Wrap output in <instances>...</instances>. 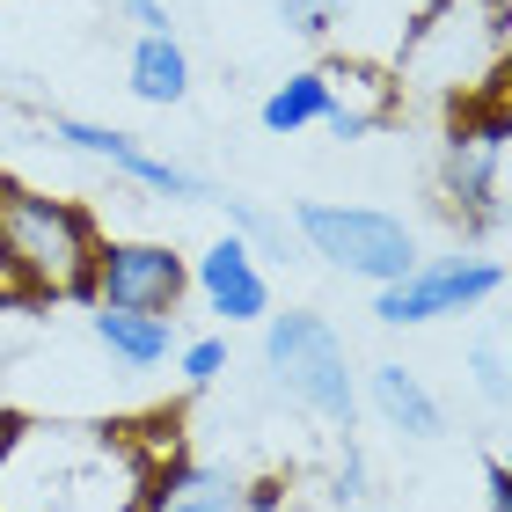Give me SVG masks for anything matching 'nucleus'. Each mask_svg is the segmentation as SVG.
Returning a JSON list of instances; mask_svg holds the SVG:
<instances>
[{
    "mask_svg": "<svg viewBox=\"0 0 512 512\" xmlns=\"http://www.w3.org/2000/svg\"><path fill=\"white\" fill-rule=\"evenodd\" d=\"M498 286H505V264H491V256H417L403 278L374 286V315L388 330H417V322H439V315H469Z\"/></svg>",
    "mask_w": 512,
    "mask_h": 512,
    "instance_id": "423d86ee",
    "label": "nucleus"
},
{
    "mask_svg": "<svg viewBox=\"0 0 512 512\" xmlns=\"http://www.w3.org/2000/svg\"><path fill=\"white\" fill-rule=\"evenodd\" d=\"M337 15H344V0H278V22L300 30V37H330Z\"/></svg>",
    "mask_w": 512,
    "mask_h": 512,
    "instance_id": "a211bd4d",
    "label": "nucleus"
},
{
    "mask_svg": "<svg viewBox=\"0 0 512 512\" xmlns=\"http://www.w3.org/2000/svg\"><path fill=\"white\" fill-rule=\"evenodd\" d=\"M322 81H330V110H322V132L330 139H366V132H381L395 110H403V81L381 74V66H366V59H337V66H322Z\"/></svg>",
    "mask_w": 512,
    "mask_h": 512,
    "instance_id": "9d476101",
    "label": "nucleus"
},
{
    "mask_svg": "<svg viewBox=\"0 0 512 512\" xmlns=\"http://www.w3.org/2000/svg\"><path fill=\"white\" fill-rule=\"evenodd\" d=\"M322 110H330V81H322V66H308V74H286L264 96V132H308V125H322Z\"/></svg>",
    "mask_w": 512,
    "mask_h": 512,
    "instance_id": "2eb2a0df",
    "label": "nucleus"
},
{
    "mask_svg": "<svg viewBox=\"0 0 512 512\" xmlns=\"http://www.w3.org/2000/svg\"><path fill=\"white\" fill-rule=\"evenodd\" d=\"M264 366L286 403H300L322 425L352 432L359 417V381H352V359H344V337L330 330L322 315L308 308H286V315H264Z\"/></svg>",
    "mask_w": 512,
    "mask_h": 512,
    "instance_id": "7ed1b4c3",
    "label": "nucleus"
},
{
    "mask_svg": "<svg viewBox=\"0 0 512 512\" xmlns=\"http://www.w3.org/2000/svg\"><path fill=\"white\" fill-rule=\"evenodd\" d=\"M505 96L461 103V118L447 132V154H439V198H447V213L461 227H498L505 220Z\"/></svg>",
    "mask_w": 512,
    "mask_h": 512,
    "instance_id": "39448f33",
    "label": "nucleus"
},
{
    "mask_svg": "<svg viewBox=\"0 0 512 512\" xmlns=\"http://www.w3.org/2000/svg\"><path fill=\"white\" fill-rule=\"evenodd\" d=\"M191 293L213 308L227 330L235 322H264L271 315V278H264V256H256L242 235H220L213 249L191 264Z\"/></svg>",
    "mask_w": 512,
    "mask_h": 512,
    "instance_id": "1a4fd4ad",
    "label": "nucleus"
},
{
    "mask_svg": "<svg viewBox=\"0 0 512 512\" xmlns=\"http://www.w3.org/2000/svg\"><path fill=\"white\" fill-rule=\"evenodd\" d=\"M125 88H132L139 103H154V110H169V103L191 96V52L176 44V30H169V37H139V44H132V59H125Z\"/></svg>",
    "mask_w": 512,
    "mask_h": 512,
    "instance_id": "4468645a",
    "label": "nucleus"
},
{
    "mask_svg": "<svg viewBox=\"0 0 512 512\" xmlns=\"http://www.w3.org/2000/svg\"><path fill=\"white\" fill-rule=\"evenodd\" d=\"M0 249L22 300H88L103 227L81 198H52L30 183H0Z\"/></svg>",
    "mask_w": 512,
    "mask_h": 512,
    "instance_id": "f03ea898",
    "label": "nucleus"
},
{
    "mask_svg": "<svg viewBox=\"0 0 512 512\" xmlns=\"http://www.w3.org/2000/svg\"><path fill=\"white\" fill-rule=\"evenodd\" d=\"M366 403H374L381 425L403 432V439H439V425H447L439 395L425 388V374H410L403 359H388V366H374V374H366Z\"/></svg>",
    "mask_w": 512,
    "mask_h": 512,
    "instance_id": "f8f14e48",
    "label": "nucleus"
},
{
    "mask_svg": "<svg viewBox=\"0 0 512 512\" xmlns=\"http://www.w3.org/2000/svg\"><path fill=\"white\" fill-rule=\"evenodd\" d=\"M191 293V264L169 242H103L88 271V308H132V315H176Z\"/></svg>",
    "mask_w": 512,
    "mask_h": 512,
    "instance_id": "0eeeda50",
    "label": "nucleus"
},
{
    "mask_svg": "<svg viewBox=\"0 0 512 512\" xmlns=\"http://www.w3.org/2000/svg\"><path fill=\"white\" fill-rule=\"evenodd\" d=\"M0 300H22L15 293V271H8V249H0Z\"/></svg>",
    "mask_w": 512,
    "mask_h": 512,
    "instance_id": "5701e85b",
    "label": "nucleus"
},
{
    "mask_svg": "<svg viewBox=\"0 0 512 512\" xmlns=\"http://www.w3.org/2000/svg\"><path fill=\"white\" fill-rule=\"evenodd\" d=\"M337 498L352 505V498H366V454L344 439V461H337Z\"/></svg>",
    "mask_w": 512,
    "mask_h": 512,
    "instance_id": "aec40b11",
    "label": "nucleus"
},
{
    "mask_svg": "<svg viewBox=\"0 0 512 512\" xmlns=\"http://www.w3.org/2000/svg\"><path fill=\"white\" fill-rule=\"evenodd\" d=\"M293 235L308 242V256H322L344 278L388 286L417 264V235L381 205H337V198H300L293 205Z\"/></svg>",
    "mask_w": 512,
    "mask_h": 512,
    "instance_id": "20e7f679",
    "label": "nucleus"
},
{
    "mask_svg": "<svg viewBox=\"0 0 512 512\" xmlns=\"http://www.w3.org/2000/svg\"><path fill=\"white\" fill-rule=\"evenodd\" d=\"M88 330H96V344H103L118 366H132V374H154V366H169V352H176V322H169V315L88 308Z\"/></svg>",
    "mask_w": 512,
    "mask_h": 512,
    "instance_id": "ddd939ff",
    "label": "nucleus"
},
{
    "mask_svg": "<svg viewBox=\"0 0 512 512\" xmlns=\"http://www.w3.org/2000/svg\"><path fill=\"white\" fill-rule=\"evenodd\" d=\"M176 374L183 388H213L227 374V337H191V344H176Z\"/></svg>",
    "mask_w": 512,
    "mask_h": 512,
    "instance_id": "f3484780",
    "label": "nucleus"
},
{
    "mask_svg": "<svg viewBox=\"0 0 512 512\" xmlns=\"http://www.w3.org/2000/svg\"><path fill=\"white\" fill-rule=\"evenodd\" d=\"M476 381L491 403H505V359H498V344H483V359H476Z\"/></svg>",
    "mask_w": 512,
    "mask_h": 512,
    "instance_id": "4be33fe9",
    "label": "nucleus"
},
{
    "mask_svg": "<svg viewBox=\"0 0 512 512\" xmlns=\"http://www.w3.org/2000/svg\"><path fill=\"white\" fill-rule=\"evenodd\" d=\"M220 213H227V235H242L256 256H286V220H271L264 205H249V198H213Z\"/></svg>",
    "mask_w": 512,
    "mask_h": 512,
    "instance_id": "dca6fc26",
    "label": "nucleus"
},
{
    "mask_svg": "<svg viewBox=\"0 0 512 512\" xmlns=\"http://www.w3.org/2000/svg\"><path fill=\"white\" fill-rule=\"evenodd\" d=\"M147 461L125 425L0 417V512H139Z\"/></svg>",
    "mask_w": 512,
    "mask_h": 512,
    "instance_id": "f257e3e1",
    "label": "nucleus"
},
{
    "mask_svg": "<svg viewBox=\"0 0 512 512\" xmlns=\"http://www.w3.org/2000/svg\"><path fill=\"white\" fill-rule=\"evenodd\" d=\"M52 139H59V147H74V154H88V161H103V169H118L132 191H147V198H213V183H205V176H191L183 161L154 154V147H139V139L118 132V125L52 118Z\"/></svg>",
    "mask_w": 512,
    "mask_h": 512,
    "instance_id": "6e6552de",
    "label": "nucleus"
},
{
    "mask_svg": "<svg viewBox=\"0 0 512 512\" xmlns=\"http://www.w3.org/2000/svg\"><path fill=\"white\" fill-rule=\"evenodd\" d=\"M125 22H139V37H169V0H118Z\"/></svg>",
    "mask_w": 512,
    "mask_h": 512,
    "instance_id": "6ab92c4d",
    "label": "nucleus"
},
{
    "mask_svg": "<svg viewBox=\"0 0 512 512\" xmlns=\"http://www.w3.org/2000/svg\"><path fill=\"white\" fill-rule=\"evenodd\" d=\"M483 498H491V512H512V476L498 454H483Z\"/></svg>",
    "mask_w": 512,
    "mask_h": 512,
    "instance_id": "412c9836",
    "label": "nucleus"
},
{
    "mask_svg": "<svg viewBox=\"0 0 512 512\" xmlns=\"http://www.w3.org/2000/svg\"><path fill=\"white\" fill-rule=\"evenodd\" d=\"M249 483L235 469H205V461H161L147 469V491H139V512H242Z\"/></svg>",
    "mask_w": 512,
    "mask_h": 512,
    "instance_id": "9b49d317",
    "label": "nucleus"
}]
</instances>
